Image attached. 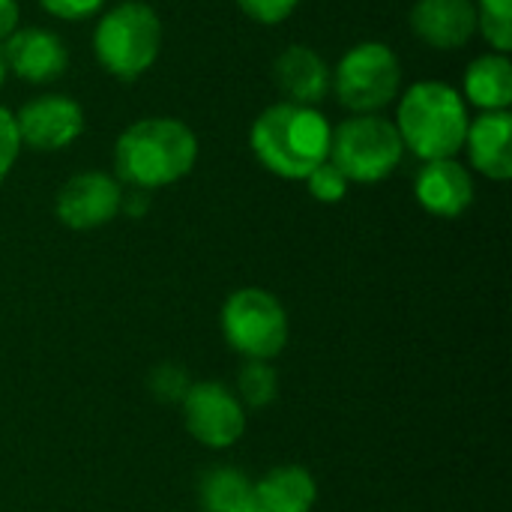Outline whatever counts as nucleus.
<instances>
[{"mask_svg":"<svg viewBox=\"0 0 512 512\" xmlns=\"http://www.w3.org/2000/svg\"><path fill=\"white\" fill-rule=\"evenodd\" d=\"M330 120L309 105L276 102L267 105L252 129L249 147L255 159L282 180H306L330 156Z\"/></svg>","mask_w":512,"mask_h":512,"instance_id":"obj_1","label":"nucleus"},{"mask_svg":"<svg viewBox=\"0 0 512 512\" xmlns=\"http://www.w3.org/2000/svg\"><path fill=\"white\" fill-rule=\"evenodd\" d=\"M198 159L195 132L177 117H144L126 126L114 144V168L123 183L141 192L183 180Z\"/></svg>","mask_w":512,"mask_h":512,"instance_id":"obj_2","label":"nucleus"},{"mask_svg":"<svg viewBox=\"0 0 512 512\" xmlns=\"http://www.w3.org/2000/svg\"><path fill=\"white\" fill-rule=\"evenodd\" d=\"M396 129L417 159H453L465 147L471 111L462 93L444 81H417L399 93Z\"/></svg>","mask_w":512,"mask_h":512,"instance_id":"obj_3","label":"nucleus"},{"mask_svg":"<svg viewBox=\"0 0 512 512\" xmlns=\"http://www.w3.org/2000/svg\"><path fill=\"white\" fill-rule=\"evenodd\" d=\"M159 51L162 21L153 6L141 0H123L99 15L93 30V54L108 75L135 81L153 69Z\"/></svg>","mask_w":512,"mask_h":512,"instance_id":"obj_4","label":"nucleus"},{"mask_svg":"<svg viewBox=\"0 0 512 512\" xmlns=\"http://www.w3.org/2000/svg\"><path fill=\"white\" fill-rule=\"evenodd\" d=\"M405 156L399 129L384 114H354L333 126L330 156L348 183H381Z\"/></svg>","mask_w":512,"mask_h":512,"instance_id":"obj_5","label":"nucleus"},{"mask_svg":"<svg viewBox=\"0 0 512 512\" xmlns=\"http://www.w3.org/2000/svg\"><path fill=\"white\" fill-rule=\"evenodd\" d=\"M330 90L351 114H381L399 99L402 66L390 45L357 42L330 69Z\"/></svg>","mask_w":512,"mask_h":512,"instance_id":"obj_6","label":"nucleus"},{"mask_svg":"<svg viewBox=\"0 0 512 512\" xmlns=\"http://www.w3.org/2000/svg\"><path fill=\"white\" fill-rule=\"evenodd\" d=\"M222 330L246 360H273L288 342V315L264 288H240L222 306Z\"/></svg>","mask_w":512,"mask_h":512,"instance_id":"obj_7","label":"nucleus"},{"mask_svg":"<svg viewBox=\"0 0 512 512\" xmlns=\"http://www.w3.org/2000/svg\"><path fill=\"white\" fill-rule=\"evenodd\" d=\"M183 417L189 435L213 450H225L237 444L246 432L243 402L216 381H201L186 390Z\"/></svg>","mask_w":512,"mask_h":512,"instance_id":"obj_8","label":"nucleus"},{"mask_svg":"<svg viewBox=\"0 0 512 512\" xmlns=\"http://www.w3.org/2000/svg\"><path fill=\"white\" fill-rule=\"evenodd\" d=\"M123 204V186L105 171H81L63 183L54 201L57 219L72 231H93L108 225Z\"/></svg>","mask_w":512,"mask_h":512,"instance_id":"obj_9","label":"nucleus"},{"mask_svg":"<svg viewBox=\"0 0 512 512\" xmlns=\"http://www.w3.org/2000/svg\"><path fill=\"white\" fill-rule=\"evenodd\" d=\"M15 126L21 147L27 144L42 153L63 150L84 132V108L72 96L45 93L30 99L15 114Z\"/></svg>","mask_w":512,"mask_h":512,"instance_id":"obj_10","label":"nucleus"},{"mask_svg":"<svg viewBox=\"0 0 512 512\" xmlns=\"http://www.w3.org/2000/svg\"><path fill=\"white\" fill-rule=\"evenodd\" d=\"M0 48L6 69L27 84H51L69 66L66 42L45 27H18Z\"/></svg>","mask_w":512,"mask_h":512,"instance_id":"obj_11","label":"nucleus"},{"mask_svg":"<svg viewBox=\"0 0 512 512\" xmlns=\"http://www.w3.org/2000/svg\"><path fill=\"white\" fill-rule=\"evenodd\" d=\"M414 195L426 213L441 216V219H456L474 201V177L456 156L432 159V162H423L414 180Z\"/></svg>","mask_w":512,"mask_h":512,"instance_id":"obj_12","label":"nucleus"},{"mask_svg":"<svg viewBox=\"0 0 512 512\" xmlns=\"http://www.w3.org/2000/svg\"><path fill=\"white\" fill-rule=\"evenodd\" d=\"M411 30L438 51H456L477 33L474 0H417L411 9Z\"/></svg>","mask_w":512,"mask_h":512,"instance_id":"obj_13","label":"nucleus"},{"mask_svg":"<svg viewBox=\"0 0 512 512\" xmlns=\"http://www.w3.org/2000/svg\"><path fill=\"white\" fill-rule=\"evenodd\" d=\"M330 66L309 45H288L273 63V81L285 102L315 108L330 93Z\"/></svg>","mask_w":512,"mask_h":512,"instance_id":"obj_14","label":"nucleus"},{"mask_svg":"<svg viewBox=\"0 0 512 512\" xmlns=\"http://www.w3.org/2000/svg\"><path fill=\"white\" fill-rule=\"evenodd\" d=\"M471 165L489 180L512 177V117L510 111H480L468 123L465 135Z\"/></svg>","mask_w":512,"mask_h":512,"instance_id":"obj_15","label":"nucleus"},{"mask_svg":"<svg viewBox=\"0 0 512 512\" xmlns=\"http://www.w3.org/2000/svg\"><path fill=\"white\" fill-rule=\"evenodd\" d=\"M462 99L480 111H510L512 105V63L507 54L489 51L471 60L462 81Z\"/></svg>","mask_w":512,"mask_h":512,"instance_id":"obj_16","label":"nucleus"},{"mask_svg":"<svg viewBox=\"0 0 512 512\" xmlns=\"http://www.w3.org/2000/svg\"><path fill=\"white\" fill-rule=\"evenodd\" d=\"M318 498L315 480L306 468L285 465L255 483V512H312Z\"/></svg>","mask_w":512,"mask_h":512,"instance_id":"obj_17","label":"nucleus"},{"mask_svg":"<svg viewBox=\"0 0 512 512\" xmlns=\"http://www.w3.org/2000/svg\"><path fill=\"white\" fill-rule=\"evenodd\" d=\"M201 507L204 512H255V483L240 471L219 468L201 486Z\"/></svg>","mask_w":512,"mask_h":512,"instance_id":"obj_18","label":"nucleus"},{"mask_svg":"<svg viewBox=\"0 0 512 512\" xmlns=\"http://www.w3.org/2000/svg\"><path fill=\"white\" fill-rule=\"evenodd\" d=\"M477 30L486 36L492 51L510 54L512 48V0H477Z\"/></svg>","mask_w":512,"mask_h":512,"instance_id":"obj_19","label":"nucleus"},{"mask_svg":"<svg viewBox=\"0 0 512 512\" xmlns=\"http://www.w3.org/2000/svg\"><path fill=\"white\" fill-rule=\"evenodd\" d=\"M237 387H240V396L249 408H264L276 399L279 381H276V372L264 360H249L240 372Z\"/></svg>","mask_w":512,"mask_h":512,"instance_id":"obj_20","label":"nucleus"},{"mask_svg":"<svg viewBox=\"0 0 512 512\" xmlns=\"http://www.w3.org/2000/svg\"><path fill=\"white\" fill-rule=\"evenodd\" d=\"M306 186H309V195L321 204H336L348 195V180L345 174L333 165V162H321L309 177H306Z\"/></svg>","mask_w":512,"mask_h":512,"instance_id":"obj_21","label":"nucleus"},{"mask_svg":"<svg viewBox=\"0 0 512 512\" xmlns=\"http://www.w3.org/2000/svg\"><path fill=\"white\" fill-rule=\"evenodd\" d=\"M18 153H21V138H18L15 114L0 105V183L9 177Z\"/></svg>","mask_w":512,"mask_h":512,"instance_id":"obj_22","label":"nucleus"},{"mask_svg":"<svg viewBox=\"0 0 512 512\" xmlns=\"http://www.w3.org/2000/svg\"><path fill=\"white\" fill-rule=\"evenodd\" d=\"M300 0H237L243 15H249L258 24H282Z\"/></svg>","mask_w":512,"mask_h":512,"instance_id":"obj_23","label":"nucleus"},{"mask_svg":"<svg viewBox=\"0 0 512 512\" xmlns=\"http://www.w3.org/2000/svg\"><path fill=\"white\" fill-rule=\"evenodd\" d=\"M48 15L60 21H84L102 12L105 0H36Z\"/></svg>","mask_w":512,"mask_h":512,"instance_id":"obj_24","label":"nucleus"},{"mask_svg":"<svg viewBox=\"0 0 512 512\" xmlns=\"http://www.w3.org/2000/svg\"><path fill=\"white\" fill-rule=\"evenodd\" d=\"M21 27V6L18 0H0V45Z\"/></svg>","mask_w":512,"mask_h":512,"instance_id":"obj_25","label":"nucleus"},{"mask_svg":"<svg viewBox=\"0 0 512 512\" xmlns=\"http://www.w3.org/2000/svg\"><path fill=\"white\" fill-rule=\"evenodd\" d=\"M6 75H9V69H6V60H3V48H0V87H3Z\"/></svg>","mask_w":512,"mask_h":512,"instance_id":"obj_26","label":"nucleus"}]
</instances>
